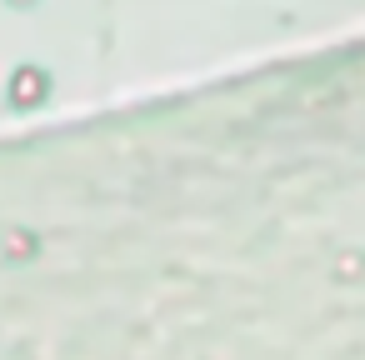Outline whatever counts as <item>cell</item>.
Listing matches in <instances>:
<instances>
[{"instance_id":"1","label":"cell","mask_w":365,"mask_h":360,"mask_svg":"<svg viewBox=\"0 0 365 360\" xmlns=\"http://www.w3.org/2000/svg\"><path fill=\"white\" fill-rule=\"evenodd\" d=\"M31 96H41V76H31V71H21V86H16V101H31Z\"/></svg>"}]
</instances>
